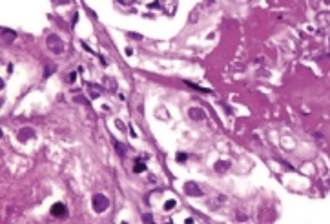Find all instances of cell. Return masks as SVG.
Wrapping results in <instances>:
<instances>
[{
  "instance_id": "cell-1",
  "label": "cell",
  "mask_w": 330,
  "mask_h": 224,
  "mask_svg": "<svg viewBox=\"0 0 330 224\" xmlns=\"http://www.w3.org/2000/svg\"><path fill=\"white\" fill-rule=\"evenodd\" d=\"M108 204H110V200L106 199L102 193H97L93 197V210L95 211H99V213H102L106 208H108Z\"/></svg>"
},
{
  "instance_id": "cell-2",
  "label": "cell",
  "mask_w": 330,
  "mask_h": 224,
  "mask_svg": "<svg viewBox=\"0 0 330 224\" xmlns=\"http://www.w3.org/2000/svg\"><path fill=\"white\" fill-rule=\"evenodd\" d=\"M48 48L53 49L55 53H62V49H64L62 42H60V38H58L57 35H49V37H48Z\"/></svg>"
},
{
  "instance_id": "cell-3",
  "label": "cell",
  "mask_w": 330,
  "mask_h": 224,
  "mask_svg": "<svg viewBox=\"0 0 330 224\" xmlns=\"http://www.w3.org/2000/svg\"><path fill=\"white\" fill-rule=\"evenodd\" d=\"M66 213H68V210L62 202H55V204L51 206V215L53 217H66Z\"/></svg>"
},
{
  "instance_id": "cell-4",
  "label": "cell",
  "mask_w": 330,
  "mask_h": 224,
  "mask_svg": "<svg viewBox=\"0 0 330 224\" xmlns=\"http://www.w3.org/2000/svg\"><path fill=\"white\" fill-rule=\"evenodd\" d=\"M184 189H186V193L191 195V197H199V195H203V191H201L194 182H188V184L184 186Z\"/></svg>"
},
{
  "instance_id": "cell-5",
  "label": "cell",
  "mask_w": 330,
  "mask_h": 224,
  "mask_svg": "<svg viewBox=\"0 0 330 224\" xmlns=\"http://www.w3.org/2000/svg\"><path fill=\"white\" fill-rule=\"evenodd\" d=\"M133 171H135V173H142V171H146V164L141 161V158H137V161H135V168H133Z\"/></svg>"
},
{
  "instance_id": "cell-6",
  "label": "cell",
  "mask_w": 330,
  "mask_h": 224,
  "mask_svg": "<svg viewBox=\"0 0 330 224\" xmlns=\"http://www.w3.org/2000/svg\"><path fill=\"white\" fill-rule=\"evenodd\" d=\"M230 168V162H226V161H219L217 164H215V169L219 173H222V171H226V169Z\"/></svg>"
},
{
  "instance_id": "cell-7",
  "label": "cell",
  "mask_w": 330,
  "mask_h": 224,
  "mask_svg": "<svg viewBox=\"0 0 330 224\" xmlns=\"http://www.w3.org/2000/svg\"><path fill=\"white\" fill-rule=\"evenodd\" d=\"M190 115L194 117V119H204V113H203V109H190Z\"/></svg>"
},
{
  "instance_id": "cell-8",
  "label": "cell",
  "mask_w": 330,
  "mask_h": 224,
  "mask_svg": "<svg viewBox=\"0 0 330 224\" xmlns=\"http://www.w3.org/2000/svg\"><path fill=\"white\" fill-rule=\"evenodd\" d=\"M175 204H177V202H175L173 199H172V200H168L166 204H164V210H166V211H170V210H172V208H175Z\"/></svg>"
},
{
  "instance_id": "cell-9",
  "label": "cell",
  "mask_w": 330,
  "mask_h": 224,
  "mask_svg": "<svg viewBox=\"0 0 330 224\" xmlns=\"http://www.w3.org/2000/svg\"><path fill=\"white\" fill-rule=\"evenodd\" d=\"M186 161H188L186 153H177V162H186Z\"/></svg>"
},
{
  "instance_id": "cell-10",
  "label": "cell",
  "mask_w": 330,
  "mask_h": 224,
  "mask_svg": "<svg viewBox=\"0 0 330 224\" xmlns=\"http://www.w3.org/2000/svg\"><path fill=\"white\" fill-rule=\"evenodd\" d=\"M115 148H117V151H119V155H124V148L119 142H115Z\"/></svg>"
},
{
  "instance_id": "cell-11",
  "label": "cell",
  "mask_w": 330,
  "mask_h": 224,
  "mask_svg": "<svg viewBox=\"0 0 330 224\" xmlns=\"http://www.w3.org/2000/svg\"><path fill=\"white\" fill-rule=\"evenodd\" d=\"M148 7H150V9H155V7H159V2H157V0H155V2H152V4L148 6Z\"/></svg>"
},
{
  "instance_id": "cell-12",
  "label": "cell",
  "mask_w": 330,
  "mask_h": 224,
  "mask_svg": "<svg viewBox=\"0 0 330 224\" xmlns=\"http://www.w3.org/2000/svg\"><path fill=\"white\" fill-rule=\"evenodd\" d=\"M75 77H77V75H75V73H71V75H69V82H75Z\"/></svg>"
}]
</instances>
